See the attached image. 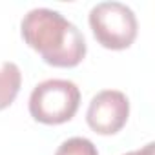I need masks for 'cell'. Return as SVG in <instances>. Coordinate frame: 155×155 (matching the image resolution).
<instances>
[{"mask_svg": "<svg viewBox=\"0 0 155 155\" xmlns=\"http://www.w3.org/2000/svg\"><path fill=\"white\" fill-rule=\"evenodd\" d=\"M81 104V91L75 82L49 79L35 86L29 97V113L42 124H64L71 120Z\"/></svg>", "mask_w": 155, "mask_h": 155, "instance_id": "obj_2", "label": "cell"}, {"mask_svg": "<svg viewBox=\"0 0 155 155\" xmlns=\"http://www.w3.org/2000/svg\"><path fill=\"white\" fill-rule=\"evenodd\" d=\"M124 155H153V144L150 142V144H146L144 148L135 150V151H128V153H124Z\"/></svg>", "mask_w": 155, "mask_h": 155, "instance_id": "obj_7", "label": "cell"}, {"mask_svg": "<svg viewBox=\"0 0 155 155\" xmlns=\"http://www.w3.org/2000/svg\"><path fill=\"white\" fill-rule=\"evenodd\" d=\"M55 155H99V151H97V146L90 139L71 137L58 146Z\"/></svg>", "mask_w": 155, "mask_h": 155, "instance_id": "obj_6", "label": "cell"}, {"mask_svg": "<svg viewBox=\"0 0 155 155\" xmlns=\"http://www.w3.org/2000/svg\"><path fill=\"white\" fill-rule=\"evenodd\" d=\"M130 117V101L122 91L104 90L97 93L88 108V126L99 135H115L120 131Z\"/></svg>", "mask_w": 155, "mask_h": 155, "instance_id": "obj_4", "label": "cell"}, {"mask_svg": "<svg viewBox=\"0 0 155 155\" xmlns=\"http://www.w3.org/2000/svg\"><path fill=\"white\" fill-rule=\"evenodd\" d=\"M24 42L53 68H75L86 57V40L81 29L58 11L31 9L20 24Z\"/></svg>", "mask_w": 155, "mask_h": 155, "instance_id": "obj_1", "label": "cell"}, {"mask_svg": "<svg viewBox=\"0 0 155 155\" xmlns=\"http://www.w3.org/2000/svg\"><path fill=\"white\" fill-rule=\"evenodd\" d=\"M22 86V73L15 62H4L0 66V111L9 108Z\"/></svg>", "mask_w": 155, "mask_h": 155, "instance_id": "obj_5", "label": "cell"}, {"mask_svg": "<svg viewBox=\"0 0 155 155\" xmlns=\"http://www.w3.org/2000/svg\"><path fill=\"white\" fill-rule=\"evenodd\" d=\"M90 28L95 40L113 51L128 49L137 38L135 13L120 2H101L90 11Z\"/></svg>", "mask_w": 155, "mask_h": 155, "instance_id": "obj_3", "label": "cell"}]
</instances>
